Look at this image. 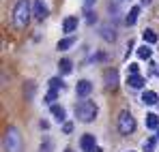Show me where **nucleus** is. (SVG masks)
<instances>
[{
    "instance_id": "nucleus-26",
    "label": "nucleus",
    "mask_w": 159,
    "mask_h": 152,
    "mask_svg": "<svg viewBox=\"0 0 159 152\" xmlns=\"http://www.w3.org/2000/svg\"><path fill=\"white\" fill-rule=\"evenodd\" d=\"M129 75H138V64H129Z\"/></svg>"
},
{
    "instance_id": "nucleus-16",
    "label": "nucleus",
    "mask_w": 159,
    "mask_h": 152,
    "mask_svg": "<svg viewBox=\"0 0 159 152\" xmlns=\"http://www.w3.org/2000/svg\"><path fill=\"white\" fill-rule=\"evenodd\" d=\"M146 127L148 128H159V116L157 114H148V116H146Z\"/></svg>"
},
{
    "instance_id": "nucleus-29",
    "label": "nucleus",
    "mask_w": 159,
    "mask_h": 152,
    "mask_svg": "<svg viewBox=\"0 0 159 152\" xmlns=\"http://www.w3.org/2000/svg\"><path fill=\"white\" fill-rule=\"evenodd\" d=\"M155 73H157V75H159V67H155Z\"/></svg>"
},
{
    "instance_id": "nucleus-31",
    "label": "nucleus",
    "mask_w": 159,
    "mask_h": 152,
    "mask_svg": "<svg viewBox=\"0 0 159 152\" xmlns=\"http://www.w3.org/2000/svg\"><path fill=\"white\" fill-rule=\"evenodd\" d=\"M157 137H159V128H157Z\"/></svg>"
},
{
    "instance_id": "nucleus-24",
    "label": "nucleus",
    "mask_w": 159,
    "mask_h": 152,
    "mask_svg": "<svg viewBox=\"0 0 159 152\" xmlns=\"http://www.w3.org/2000/svg\"><path fill=\"white\" fill-rule=\"evenodd\" d=\"M86 22H88V24H95V22H97V13L86 11Z\"/></svg>"
},
{
    "instance_id": "nucleus-7",
    "label": "nucleus",
    "mask_w": 159,
    "mask_h": 152,
    "mask_svg": "<svg viewBox=\"0 0 159 152\" xmlns=\"http://www.w3.org/2000/svg\"><path fill=\"white\" fill-rule=\"evenodd\" d=\"M75 92H78V97L86 99V97L93 92V84H90L88 79H82V81H78V86H75Z\"/></svg>"
},
{
    "instance_id": "nucleus-18",
    "label": "nucleus",
    "mask_w": 159,
    "mask_h": 152,
    "mask_svg": "<svg viewBox=\"0 0 159 152\" xmlns=\"http://www.w3.org/2000/svg\"><path fill=\"white\" fill-rule=\"evenodd\" d=\"M142 39H144V43H157V34L153 30H144L142 32Z\"/></svg>"
},
{
    "instance_id": "nucleus-15",
    "label": "nucleus",
    "mask_w": 159,
    "mask_h": 152,
    "mask_svg": "<svg viewBox=\"0 0 159 152\" xmlns=\"http://www.w3.org/2000/svg\"><path fill=\"white\" fill-rule=\"evenodd\" d=\"M71 45H75V37H67V39H60L56 47H58V50H69Z\"/></svg>"
},
{
    "instance_id": "nucleus-12",
    "label": "nucleus",
    "mask_w": 159,
    "mask_h": 152,
    "mask_svg": "<svg viewBox=\"0 0 159 152\" xmlns=\"http://www.w3.org/2000/svg\"><path fill=\"white\" fill-rule=\"evenodd\" d=\"M52 116L56 122H65V109L60 105H52Z\"/></svg>"
},
{
    "instance_id": "nucleus-22",
    "label": "nucleus",
    "mask_w": 159,
    "mask_h": 152,
    "mask_svg": "<svg viewBox=\"0 0 159 152\" xmlns=\"http://www.w3.org/2000/svg\"><path fill=\"white\" fill-rule=\"evenodd\" d=\"M142 148L146 152H153V148H155V139H146L144 144H142Z\"/></svg>"
},
{
    "instance_id": "nucleus-19",
    "label": "nucleus",
    "mask_w": 159,
    "mask_h": 152,
    "mask_svg": "<svg viewBox=\"0 0 159 152\" xmlns=\"http://www.w3.org/2000/svg\"><path fill=\"white\" fill-rule=\"evenodd\" d=\"M151 54H153V50H151V47H146V45L138 50V56H140L142 60H148V58H151Z\"/></svg>"
},
{
    "instance_id": "nucleus-21",
    "label": "nucleus",
    "mask_w": 159,
    "mask_h": 152,
    "mask_svg": "<svg viewBox=\"0 0 159 152\" xmlns=\"http://www.w3.org/2000/svg\"><path fill=\"white\" fill-rule=\"evenodd\" d=\"M50 86H52V90H58V88H62V81H60V77H52V79H50Z\"/></svg>"
},
{
    "instance_id": "nucleus-5",
    "label": "nucleus",
    "mask_w": 159,
    "mask_h": 152,
    "mask_svg": "<svg viewBox=\"0 0 159 152\" xmlns=\"http://www.w3.org/2000/svg\"><path fill=\"white\" fill-rule=\"evenodd\" d=\"M32 15H34V20H39V22H43V20L48 17V7H45L43 0H34V4H32Z\"/></svg>"
},
{
    "instance_id": "nucleus-8",
    "label": "nucleus",
    "mask_w": 159,
    "mask_h": 152,
    "mask_svg": "<svg viewBox=\"0 0 159 152\" xmlns=\"http://www.w3.org/2000/svg\"><path fill=\"white\" fill-rule=\"evenodd\" d=\"M116 84H118V73L114 69H107L106 71V86L107 88H116Z\"/></svg>"
},
{
    "instance_id": "nucleus-30",
    "label": "nucleus",
    "mask_w": 159,
    "mask_h": 152,
    "mask_svg": "<svg viewBox=\"0 0 159 152\" xmlns=\"http://www.w3.org/2000/svg\"><path fill=\"white\" fill-rule=\"evenodd\" d=\"M65 152H75V150H71V148H67V150H65Z\"/></svg>"
},
{
    "instance_id": "nucleus-27",
    "label": "nucleus",
    "mask_w": 159,
    "mask_h": 152,
    "mask_svg": "<svg viewBox=\"0 0 159 152\" xmlns=\"http://www.w3.org/2000/svg\"><path fill=\"white\" fill-rule=\"evenodd\" d=\"M95 2H97V0H84V4H86V7H93Z\"/></svg>"
},
{
    "instance_id": "nucleus-6",
    "label": "nucleus",
    "mask_w": 159,
    "mask_h": 152,
    "mask_svg": "<svg viewBox=\"0 0 159 152\" xmlns=\"http://www.w3.org/2000/svg\"><path fill=\"white\" fill-rule=\"evenodd\" d=\"M80 146H82V150H84V152H95V150H97V144H95V137H93L90 133H86V135H82V139H80Z\"/></svg>"
},
{
    "instance_id": "nucleus-11",
    "label": "nucleus",
    "mask_w": 159,
    "mask_h": 152,
    "mask_svg": "<svg viewBox=\"0 0 159 152\" xmlns=\"http://www.w3.org/2000/svg\"><path fill=\"white\" fill-rule=\"evenodd\" d=\"M142 101L146 103V105H155V103L159 101V97H157V92H153V90H146V92L142 94Z\"/></svg>"
},
{
    "instance_id": "nucleus-20",
    "label": "nucleus",
    "mask_w": 159,
    "mask_h": 152,
    "mask_svg": "<svg viewBox=\"0 0 159 152\" xmlns=\"http://www.w3.org/2000/svg\"><path fill=\"white\" fill-rule=\"evenodd\" d=\"M56 97H58V90H50V92L45 94V103H50V105H56Z\"/></svg>"
},
{
    "instance_id": "nucleus-25",
    "label": "nucleus",
    "mask_w": 159,
    "mask_h": 152,
    "mask_svg": "<svg viewBox=\"0 0 159 152\" xmlns=\"http://www.w3.org/2000/svg\"><path fill=\"white\" fill-rule=\"evenodd\" d=\"M62 131H65V133L69 135V133L73 131V124H71V122H65V127H62Z\"/></svg>"
},
{
    "instance_id": "nucleus-4",
    "label": "nucleus",
    "mask_w": 159,
    "mask_h": 152,
    "mask_svg": "<svg viewBox=\"0 0 159 152\" xmlns=\"http://www.w3.org/2000/svg\"><path fill=\"white\" fill-rule=\"evenodd\" d=\"M118 131L123 135H131L133 131H135V118H133L129 111H123L118 116Z\"/></svg>"
},
{
    "instance_id": "nucleus-13",
    "label": "nucleus",
    "mask_w": 159,
    "mask_h": 152,
    "mask_svg": "<svg viewBox=\"0 0 159 152\" xmlns=\"http://www.w3.org/2000/svg\"><path fill=\"white\" fill-rule=\"evenodd\" d=\"M71 69H73V67H71V60L62 58V60L58 62V71H60L62 75H69V73H71Z\"/></svg>"
},
{
    "instance_id": "nucleus-28",
    "label": "nucleus",
    "mask_w": 159,
    "mask_h": 152,
    "mask_svg": "<svg viewBox=\"0 0 159 152\" xmlns=\"http://www.w3.org/2000/svg\"><path fill=\"white\" fill-rule=\"evenodd\" d=\"M151 2H153V0H142V4H151Z\"/></svg>"
},
{
    "instance_id": "nucleus-17",
    "label": "nucleus",
    "mask_w": 159,
    "mask_h": 152,
    "mask_svg": "<svg viewBox=\"0 0 159 152\" xmlns=\"http://www.w3.org/2000/svg\"><path fill=\"white\" fill-rule=\"evenodd\" d=\"M101 37H103L106 41H114V39H116V32H114V28L110 30V26H103V28H101Z\"/></svg>"
},
{
    "instance_id": "nucleus-1",
    "label": "nucleus",
    "mask_w": 159,
    "mask_h": 152,
    "mask_svg": "<svg viewBox=\"0 0 159 152\" xmlns=\"http://www.w3.org/2000/svg\"><path fill=\"white\" fill-rule=\"evenodd\" d=\"M30 13H32L30 2L28 0H17L15 9H13V24H15V28L24 30L28 26V22H30Z\"/></svg>"
},
{
    "instance_id": "nucleus-14",
    "label": "nucleus",
    "mask_w": 159,
    "mask_h": 152,
    "mask_svg": "<svg viewBox=\"0 0 159 152\" xmlns=\"http://www.w3.org/2000/svg\"><path fill=\"white\" fill-rule=\"evenodd\" d=\"M138 15H140V7H133L131 11L127 13V17H125V22H127L129 26H133L135 22H138Z\"/></svg>"
},
{
    "instance_id": "nucleus-2",
    "label": "nucleus",
    "mask_w": 159,
    "mask_h": 152,
    "mask_svg": "<svg viewBox=\"0 0 159 152\" xmlns=\"http://www.w3.org/2000/svg\"><path fill=\"white\" fill-rule=\"evenodd\" d=\"M22 148H24L22 133L15 127H9L4 131V152H22Z\"/></svg>"
},
{
    "instance_id": "nucleus-9",
    "label": "nucleus",
    "mask_w": 159,
    "mask_h": 152,
    "mask_svg": "<svg viewBox=\"0 0 159 152\" xmlns=\"http://www.w3.org/2000/svg\"><path fill=\"white\" fill-rule=\"evenodd\" d=\"M62 30L69 32V34L75 32V30H78V17H67V20L62 22Z\"/></svg>"
},
{
    "instance_id": "nucleus-10",
    "label": "nucleus",
    "mask_w": 159,
    "mask_h": 152,
    "mask_svg": "<svg viewBox=\"0 0 159 152\" xmlns=\"http://www.w3.org/2000/svg\"><path fill=\"white\" fill-rule=\"evenodd\" d=\"M144 77L142 75H129V79H127V84L131 86V88H144Z\"/></svg>"
},
{
    "instance_id": "nucleus-23",
    "label": "nucleus",
    "mask_w": 159,
    "mask_h": 152,
    "mask_svg": "<svg viewBox=\"0 0 159 152\" xmlns=\"http://www.w3.org/2000/svg\"><path fill=\"white\" fill-rule=\"evenodd\" d=\"M39 152H52V141H50V139H45V141L41 144V148H39Z\"/></svg>"
},
{
    "instance_id": "nucleus-3",
    "label": "nucleus",
    "mask_w": 159,
    "mask_h": 152,
    "mask_svg": "<svg viewBox=\"0 0 159 152\" xmlns=\"http://www.w3.org/2000/svg\"><path fill=\"white\" fill-rule=\"evenodd\" d=\"M75 116H78L82 122H93L97 118V105L90 101V99H82L75 105Z\"/></svg>"
}]
</instances>
